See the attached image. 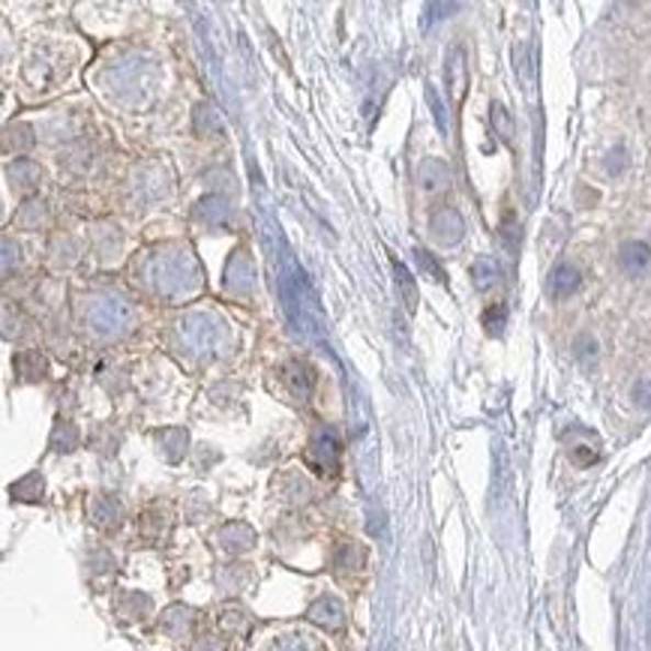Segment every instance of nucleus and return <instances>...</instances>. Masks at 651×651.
Segmentation results:
<instances>
[{"label":"nucleus","instance_id":"9","mask_svg":"<svg viewBox=\"0 0 651 651\" xmlns=\"http://www.w3.org/2000/svg\"><path fill=\"white\" fill-rule=\"evenodd\" d=\"M415 256L417 261H420V270H424V273H429L436 282H445V270H441V265H438L433 252H427V249H417Z\"/></svg>","mask_w":651,"mask_h":651},{"label":"nucleus","instance_id":"5","mask_svg":"<svg viewBox=\"0 0 651 651\" xmlns=\"http://www.w3.org/2000/svg\"><path fill=\"white\" fill-rule=\"evenodd\" d=\"M393 273H396V282H400V289H403L405 310H408V313H415L417 285H415V280H412V273H408V268H405L403 261H396V259H393Z\"/></svg>","mask_w":651,"mask_h":651},{"label":"nucleus","instance_id":"3","mask_svg":"<svg viewBox=\"0 0 651 651\" xmlns=\"http://www.w3.org/2000/svg\"><path fill=\"white\" fill-rule=\"evenodd\" d=\"M580 289V270L573 268V265H559V268L552 270L550 277V292L555 298H568Z\"/></svg>","mask_w":651,"mask_h":651},{"label":"nucleus","instance_id":"8","mask_svg":"<svg viewBox=\"0 0 651 651\" xmlns=\"http://www.w3.org/2000/svg\"><path fill=\"white\" fill-rule=\"evenodd\" d=\"M285 382L292 384L294 393H306L310 391V384H313V370H310L306 363H292V367H289V375H285Z\"/></svg>","mask_w":651,"mask_h":651},{"label":"nucleus","instance_id":"6","mask_svg":"<svg viewBox=\"0 0 651 651\" xmlns=\"http://www.w3.org/2000/svg\"><path fill=\"white\" fill-rule=\"evenodd\" d=\"M472 277L478 289H490V285L502 277V270H498L495 259H478L472 265Z\"/></svg>","mask_w":651,"mask_h":651},{"label":"nucleus","instance_id":"10","mask_svg":"<svg viewBox=\"0 0 651 651\" xmlns=\"http://www.w3.org/2000/svg\"><path fill=\"white\" fill-rule=\"evenodd\" d=\"M493 124L498 126L502 138H505V142H510V133H514V126H510V117H507V112L502 109V105H493Z\"/></svg>","mask_w":651,"mask_h":651},{"label":"nucleus","instance_id":"2","mask_svg":"<svg viewBox=\"0 0 651 651\" xmlns=\"http://www.w3.org/2000/svg\"><path fill=\"white\" fill-rule=\"evenodd\" d=\"M649 261L651 249L642 240H628V244H621V249H618V265H621L625 273H640V270L649 268Z\"/></svg>","mask_w":651,"mask_h":651},{"label":"nucleus","instance_id":"7","mask_svg":"<svg viewBox=\"0 0 651 651\" xmlns=\"http://www.w3.org/2000/svg\"><path fill=\"white\" fill-rule=\"evenodd\" d=\"M507 325V306L505 304H493L486 313H483V327H486V334H493L498 337Z\"/></svg>","mask_w":651,"mask_h":651},{"label":"nucleus","instance_id":"1","mask_svg":"<svg viewBox=\"0 0 651 651\" xmlns=\"http://www.w3.org/2000/svg\"><path fill=\"white\" fill-rule=\"evenodd\" d=\"M462 232H465V225H462V216L453 211V207H445V211H438L436 216H433V235H436V240H441V244H457L462 237Z\"/></svg>","mask_w":651,"mask_h":651},{"label":"nucleus","instance_id":"4","mask_svg":"<svg viewBox=\"0 0 651 651\" xmlns=\"http://www.w3.org/2000/svg\"><path fill=\"white\" fill-rule=\"evenodd\" d=\"M15 370H19V375L27 379V382H36V379H43L45 360L40 358L36 351H22V355L15 358Z\"/></svg>","mask_w":651,"mask_h":651}]
</instances>
